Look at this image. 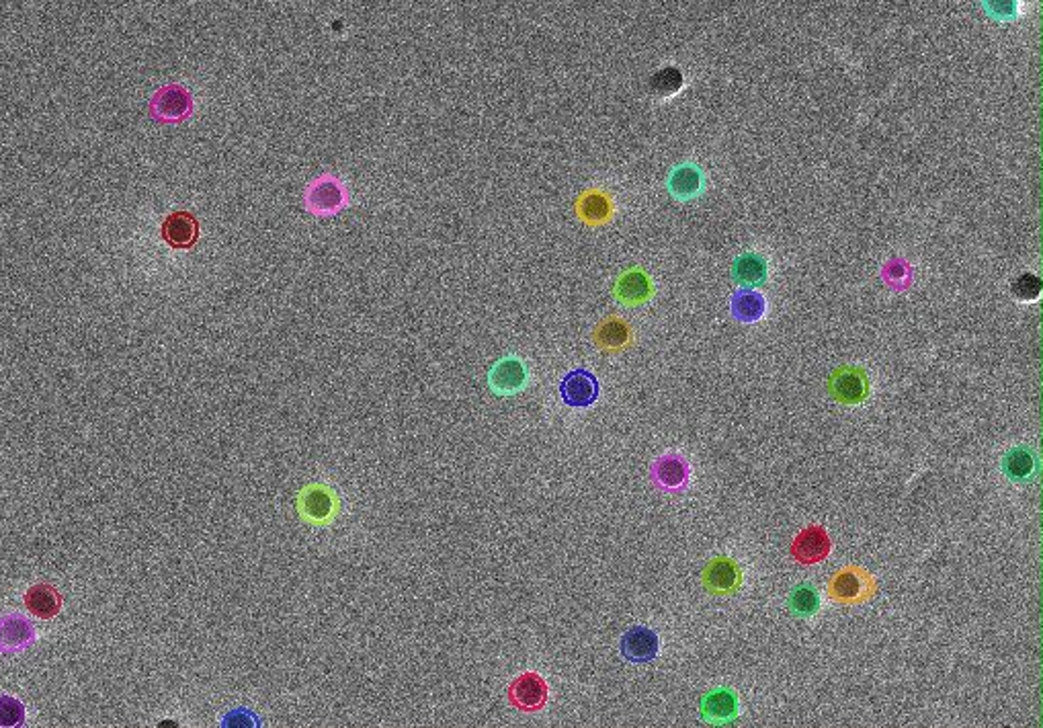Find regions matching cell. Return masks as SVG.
Wrapping results in <instances>:
<instances>
[{
  "mask_svg": "<svg viewBox=\"0 0 1043 728\" xmlns=\"http://www.w3.org/2000/svg\"><path fill=\"white\" fill-rule=\"evenodd\" d=\"M351 204L349 189L343 179L324 173L312 179L304 191V208L316 218H330L347 210Z\"/></svg>",
  "mask_w": 1043,
  "mask_h": 728,
  "instance_id": "6da1fadb",
  "label": "cell"
},
{
  "mask_svg": "<svg viewBox=\"0 0 1043 728\" xmlns=\"http://www.w3.org/2000/svg\"><path fill=\"white\" fill-rule=\"evenodd\" d=\"M875 593H878V583H875V579L865 569H861V566H847V569L839 571L828 583L830 599L843 605L865 603Z\"/></svg>",
  "mask_w": 1043,
  "mask_h": 728,
  "instance_id": "7a4b0ae2",
  "label": "cell"
},
{
  "mask_svg": "<svg viewBox=\"0 0 1043 728\" xmlns=\"http://www.w3.org/2000/svg\"><path fill=\"white\" fill-rule=\"evenodd\" d=\"M195 111L193 95L187 87L171 83L160 87L150 99V115L162 124H181Z\"/></svg>",
  "mask_w": 1043,
  "mask_h": 728,
  "instance_id": "3957f363",
  "label": "cell"
},
{
  "mask_svg": "<svg viewBox=\"0 0 1043 728\" xmlns=\"http://www.w3.org/2000/svg\"><path fill=\"white\" fill-rule=\"evenodd\" d=\"M830 396L843 404H861L869 396V378L857 366H841L828 378Z\"/></svg>",
  "mask_w": 1043,
  "mask_h": 728,
  "instance_id": "277c9868",
  "label": "cell"
},
{
  "mask_svg": "<svg viewBox=\"0 0 1043 728\" xmlns=\"http://www.w3.org/2000/svg\"><path fill=\"white\" fill-rule=\"evenodd\" d=\"M701 583L714 595H732L742 587L744 573L736 560L728 556H718L703 569Z\"/></svg>",
  "mask_w": 1043,
  "mask_h": 728,
  "instance_id": "5b68a950",
  "label": "cell"
},
{
  "mask_svg": "<svg viewBox=\"0 0 1043 728\" xmlns=\"http://www.w3.org/2000/svg\"><path fill=\"white\" fill-rule=\"evenodd\" d=\"M599 380L589 370H572L560 382V396L572 409H587L599 400Z\"/></svg>",
  "mask_w": 1043,
  "mask_h": 728,
  "instance_id": "8992f818",
  "label": "cell"
},
{
  "mask_svg": "<svg viewBox=\"0 0 1043 728\" xmlns=\"http://www.w3.org/2000/svg\"><path fill=\"white\" fill-rule=\"evenodd\" d=\"M199 236H201L199 220L187 210H177V212L169 214L160 226V238L171 249H177V251L193 249L199 242Z\"/></svg>",
  "mask_w": 1043,
  "mask_h": 728,
  "instance_id": "52a82bcc",
  "label": "cell"
},
{
  "mask_svg": "<svg viewBox=\"0 0 1043 728\" xmlns=\"http://www.w3.org/2000/svg\"><path fill=\"white\" fill-rule=\"evenodd\" d=\"M574 212L578 216V220L582 224H587L591 228H597V226H605L613 220L615 216V204H613V197L605 191V189H599V187H591L587 191H582L578 197H576V204H574Z\"/></svg>",
  "mask_w": 1043,
  "mask_h": 728,
  "instance_id": "ba28073f",
  "label": "cell"
},
{
  "mask_svg": "<svg viewBox=\"0 0 1043 728\" xmlns=\"http://www.w3.org/2000/svg\"><path fill=\"white\" fill-rule=\"evenodd\" d=\"M509 700L523 712H537L548 704V685L539 673H523L511 683Z\"/></svg>",
  "mask_w": 1043,
  "mask_h": 728,
  "instance_id": "9c48e42d",
  "label": "cell"
},
{
  "mask_svg": "<svg viewBox=\"0 0 1043 728\" xmlns=\"http://www.w3.org/2000/svg\"><path fill=\"white\" fill-rule=\"evenodd\" d=\"M339 501L324 484H310L300 495V515L310 523H328L335 519Z\"/></svg>",
  "mask_w": 1043,
  "mask_h": 728,
  "instance_id": "30bf717a",
  "label": "cell"
},
{
  "mask_svg": "<svg viewBox=\"0 0 1043 728\" xmlns=\"http://www.w3.org/2000/svg\"><path fill=\"white\" fill-rule=\"evenodd\" d=\"M619 651L630 663H652L660 653V638L648 626H634L621 636Z\"/></svg>",
  "mask_w": 1043,
  "mask_h": 728,
  "instance_id": "8fae6325",
  "label": "cell"
},
{
  "mask_svg": "<svg viewBox=\"0 0 1043 728\" xmlns=\"http://www.w3.org/2000/svg\"><path fill=\"white\" fill-rule=\"evenodd\" d=\"M832 542L830 536L820 525H810V528L802 530L798 538L791 544V556H794L800 564H818L824 562L830 556Z\"/></svg>",
  "mask_w": 1043,
  "mask_h": 728,
  "instance_id": "7c38bea8",
  "label": "cell"
},
{
  "mask_svg": "<svg viewBox=\"0 0 1043 728\" xmlns=\"http://www.w3.org/2000/svg\"><path fill=\"white\" fill-rule=\"evenodd\" d=\"M490 388L500 396H511L525 388L527 384V368L517 357H507L496 361L488 374Z\"/></svg>",
  "mask_w": 1043,
  "mask_h": 728,
  "instance_id": "4fadbf2b",
  "label": "cell"
},
{
  "mask_svg": "<svg viewBox=\"0 0 1043 728\" xmlns=\"http://www.w3.org/2000/svg\"><path fill=\"white\" fill-rule=\"evenodd\" d=\"M654 294L652 279L644 269L625 271L615 283V298L625 306H640Z\"/></svg>",
  "mask_w": 1043,
  "mask_h": 728,
  "instance_id": "5bb4252c",
  "label": "cell"
},
{
  "mask_svg": "<svg viewBox=\"0 0 1043 728\" xmlns=\"http://www.w3.org/2000/svg\"><path fill=\"white\" fill-rule=\"evenodd\" d=\"M740 704L732 690L720 687V690L709 692L701 700V718L709 724H730L738 718Z\"/></svg>",
  "mask_w": 1043,
  "mask_h": 728,
  "instance_id": "9a60e30c",
  "label": "cell"
},
{
  "mask_svg": "<svg viewBox=\"0 0 1043 728\" xmlns=\"http://www.w3.org/2000/svg\"><path fill=\"white\" fill-rule=\"evenodd\" d=\"M23 603L27 612L37 620H52L62 610V595L56 587L48 583H39L27 589Z\"/></svg>",
  "mask_w": 1043,
  "mask_h": 728,
  "instance_id": "2e32d148",
  "label": "cell"
},
{
  "mask_svg": "<svg viewBox=\"0 0 1043 728\" xmlns=\"http://www.w3.org/2000/svg\"><path fill=\"white\" fill-rule=\"evenodd\" d=\"M593 341H595V345L601 351L617 353V351H623V349H628L632 345L634 333H632V327L628 325V322L617 318V316H609L595 329Z\"/></svg>",
  "mask_w": 1043,
  "mask_h": 728,
  "instance_id": "e0dca14e",
  "label": "cell"
},
{
  "mask_svg": "<svg viewBox=\"0 0 1043 728\" xmlns=\"http://www.w3.org/2000/svg\"><path fill=\"white\" fill-rule=\"evenodd\" d=\"M669 193L679 201H691L705 189V175L697 165H679L666 181Z\"/></svg>",
  "mask_w": 1043,
  "mask_h": 728,
  "instance_id": "ac0fdd59",
  "label": "cell"
},
{
  "mask_svg": "<svg viewBox=\"0 0 1043 728\" xmlns=\"http://www.w3.org/2000/svg\"><path fill=\"white\" fill-rule=\"evenodd\" d=\"M1003 472L1011 482H1033L1041 472V460L1031 448H1013L1003 460Z\"/></svg>",
  "mask_w": 1043,
  "mask_h": 728,
  "instance_id": "d6986e66",
  "label": "cell"
},
{
  "mask_svg": "<svg viewBox=\"0 0 1043 728\" xmlns=\"http://www.w3.org/2000/svg\"><path fill=\"white\" fill-rule=\"evenodd\" d=\"M732 277L740 288H763L769 277L767 261L759 253H744L732 265Z\"/></svg>",
  "mask_w": 1043,
  "mask_h": 728,
  "instance_id": "ffe728a7",
  "label": "cell"
},
{
  "mask_svg": "<svg viewBox=\"0 0 1043 728\" xmlns=\"http://www.w3.org/2000/svg\"><path fill=\"white\" fill-rule=\"evenodd\" d=\"M730 310L734 320L744 322V325H753V322H759L765 316L767 300L757 288H740L732 296Z\"/></svg>",
  "mask_w": 1043,
  "mask_h": 728,
  "instance_id": "44dd1931",
  "label": "cell"
},
{
  "mask_svg": "<svg viewBox=\"0 0 1043 728\" xmlns=\"http://www.w3.org/2000/svg\"><path fill=\"white\" fill-rule=\"evenodd\" d=\"M654 478L666 491H679L689 480V466L681 456H662L654 464Z\"/></svg>",
  "mask_w": 1043,
  "mask_h": 728,
  "instance_id": "7402d4cb",
  "label": "cell"
},
{
  "mask_svg": "<svg viewBox=\"0 0 1043 728\" xmlns=\"http://www.w3.org/2000/svg\"><path fill=\"white\" fill-rule=\"evenodd\" d=\"M683 87H685V74L677 66H664L658 72H654L652 78L648 80L650 95L658 101L679 95L683 91Z\"/></svg>",
  "mask_w": 1043,
  "mask_h": 728,
  "instance_id": "603a6c76",
  "label": "cell"
},
{
  "mask_svg": "<svg viewBox=\"0 0 1043 728\" xmlns=\"http://www.w3.org/2000/svg\"><path fill=\"white\" fill-rule=\"evenodd\" d=\"M33 628L27 620L11 616L0 622V651H17L33 640Z\"/></svg>",
  "mask_w": 1043,
  "mask_h": 728,
  "instance_id": "cb8c5ba5",
  "label": "cell"
},
{
  "mask_svg": "<svg viewBox=\"0 0 1043 728\" xmlns=\"http://www.w3.org/2000/svg\"><path fill=\"white\" fill-rule=\"evenodd\" d=\"M789 610L798 618H812L820 610V595L812 585H798L789 593Z\"/></svg>",
  "mask_w": 1043,
  "mask_h": 728,
  "instance_id": "d4e9b609",
  "label": "cell"
},
{
  "mask_svg": "<svg viewBox=\"0 0 1043 728\" xmlns=\"http://www.w3.org/2000/svg\"><path fill=\"white\" fill-rule=\"evenodd\" d=\"M1011 294L1019 302H1035L1043 294V283L1035 273H1021L1011 281Z\"/></svg>",
  "mask_w": 1043,
  "mask_h": 728,
  "instance_id": "484cf974",
  "label": "cell"
},
{
  "mask_svg": "<svg viewBox=\"0 0 1043 728\" xmlns=\"http://www.w3.org/2000/svg\"><path fill=\"white\" fill-rule=\"evenodd\" d=\"M982 7L998 23L1017 21L1021 15V0H982Z\"/></svg>",
  "mask_w": 1043,
  "mask_h": 728,
  "instance_id": "4316f807",
  "label": "cell"
},
{
  "mask_svg": "<svg viewBox=\"0 0 1043 728\" xmlns=\"http://www.w3.org/2000/svg\"><path fill=\"white\" fill-rule=\"evenodd\" d=\"M23 722H25V706L19 700L9 698V696L0 698V726L13 728V726H23Z\"/></svg>",
  "mask_w": 1043,
  "mask_h": 728,
  "instance_id": "83f0119b",
  "label": "cell"
}]
</instances>
